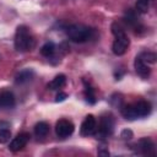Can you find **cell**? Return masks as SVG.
<instances>
[{
    "mask_svg": "<svg viewBox=\"0 0 157 157\" xmlns=\"http://www.w3.org/2000/svg\"><path fill=\"white\" fill-rule=\"evenodd\" d=\"M34 47V38L29 31V28L25 25L18 26L15 34V48L17 52L25 53L31 50Z\"/></svg>",
    "mask_w": 157,
    "mask_h": 157,
    "instance_id": "obj_1",
    "label": "cell"
},
{
    "mask_svg": "<svg viewBox=\"0 0 157 157\" xmlns=\"http://www.w3.org/2000/svg\"><path fill=\"white\" fill-rule=\"evenodd\" d=\"M66 34L72 42L83 43L92 38L93 29H91L90 27H87L85 25H71L67 27Z\"/></svg>",
    "mask_w": 157,
    "mask_h": 157,
    "instance_id": "obj_2",
    "label": "cell"
},
{
    "mask_svg": "<svg viewBox=\"0 0 157 157\" xmlns=\"http://www.w3.org/2000/svg\"><path fill=\"white\" fill-rule=\"evenodd\" d=\"M114 129V119L110 115H104L101 118L98 128L96 129L97 131V137L99 139H105L113 132Z\"/></svg>",
    "mask_w": 157,
    "mask_h": 157,
    "instance_id": "obj_3",
    "label": "cell"
},
{
    "mask_svg": "<svg viewBox=\"0 0 157 157\" xmlns=\"http://www.w3.org/2000/svg\"><path fill=\"white\" fill-rule=\"evenodd\" d=\"M75 130V126L74 124L67 120V119H60L56 121V125H55V134L60 139H65V137H69L70 135H72Z\"/></svg>",
    "mask_w": 157,
    "mask_h": 157,
    "instance_id": "obj_4",
    "label": "cell"
},
{
    "mask_svg": "<svg viewBox=\"0 0 157 157\" xmlns=\"http://www.w3.org/2000/svg\"><path fill=\"white\" fill-rule=\"evenodd\" d=\"M96 129H97V120L92 114L86 115V118L83 119L82 124H81V129H80V134L82 136H90L96 134Z\"/></svg>",
    "mask_w": 157,
    "mask_h": 157,
    "instance_id": "obj_5",
    "label": "cell"
},
{
    "mask_svg": "<svg viewBox=\"0 0 157 157\" xmlns=\"http://www.w3.org/2000/svg\"><path fill=\"white\" fill-rule=\"evenodd\" d=\"M129 44H130V40L126 34L115 37V40L113 42V45H112V52L115 55H123L128 50Z\"/></svg>",
    "mask_w": 157,
    "mask_h": 157,
    "instance_id": "obj_6",
    "label": "cell"
},
{
    "mask_svg": "<svg viewBox=\"0 0 157 157\" xmlns=\"http://www.w3.org/2000/svg\"><path fill=\"white\" fill-rule=\"evenodd\" d=\"M29 134L28 132H21L18 134L16 137L12 139V141L10 142L9 145V150L11 152H17V151H21L23 147H26V145L28 144L29 141Z\"/></svg>",
    "mask_w": 157,
    "mask_h": 157,
    "instance_id": "obj_7",
    "label": "cell"
},
{
    "mask_svg": "<svg viewBox=\"0 0 157 157\" xmlns=\"http://www.w3.org/2000/svg\"><path fill=\"white\" fill-rule=\"evenodd\" d=\"M136 146H137V150L142 155H147V156H150V155L153 156L155 155V144L148 137H144V139L139 140Z\"/></svg>",
    "mask_w": 157,
    "mask_h": 157,
    "instance_id": "obj_8",
    "label": "cell"
},
{
    "mask_svg": "<svg viewBox=\"0 0 157 157\" xmlns=\"http://www.w3.org/2000/svg\"><path fill=\"white\" fill-rule=\"evenodd\" d=\"M15 107V96L10 91L0 92V109H10Z\"/></svg>",
    "mask_w": 157,
    "mask_h": 157,
    "instance_id": "obj_9",
    "label": "cell"
},
{
    "mask_svg": "<svg viewBox=\"0 0 157 157\" xmlns=\"http://www.w3.org/2000/svg\"><path fill=\"white\" fill-rule=\"evenodd\" d=\"M132 105H134V109H135V112H136L137 118L147 117V115L151 113V104H150V102H147V101H139V102L134 103Z\"/></svg>",
    "mask_w": 157,
    "mask_h": 157,
    "instance_id": "obj_10",
    "label": "cell"
},
{
    "mask_svg": "<svg viewBox=\"0 0 157 157\" xmlns=\"http://www.w3.org/2000/svg\"><path fill=\"white\" fill-rule=\"evenodd\" d=\"M134 65H135V70H136V72H137L139 76H141L142 78H147V77L150 76V74H151V69H150L148 64L144 63L141 59H139V58L136 56Z\"/></svg>",
    "mask_w": 157,
    "mask_h": 157,
    "instance_id": "obj_11",
    "label": "cell"
},
{
    "mask_svg": "<svg viewBox=\"0 0 157 157\" xmlns=\"http://www.w3.org/2000/svg\"><path fill=\"white\" fill-rule=\"evenodd\" d=\"M33 76H34L33 70H31V69H26V70L20 71V72L16 75V77H15V82H16L17 85H25V83L29 82V81L33 78Z\"/></svg>",
    "mask_w": 157,
    "mask_h": 157,
    "instance_id": "obj_12",
    "label": "cell"
},
{
    "mask_svg": "<svg viewBox=\"0 0 157 157\" xmlns=\"http://www.w3.org/2000/svg\"><path fill=\"white\" fill-rule=\"evenodd\" d=\"M65 85H66V76L64 74H59L48 83V90L56 91V90L63 88Z\"/></svg>",
    "mask_w": 157,
    "mask_h": 157,
    "instance_id": "obj_13",
    "label": "cell"
},
{
    "mask_svg": "<svg viewBox=\"0 0 157 157\" xmlns=\"http://www.w3.org/2000/svg\"><path fill=\"white\" fill-rule=\"evenodd\" d=\"M49 132V124L45 121H39L34 126V134L37 137H45Z\"/></svg>",
    "mask_w": 157,
    "mask_h": 157,
    "instance_id": "obj_14",
    "label": "cell"
},
{
    "mask_svg": "<svg viewBox=\"0 0 157 157\" xmlns=\"http://www.w3.org/2000/svg\"><path fill=\"white\" fill-rule=\"evenodd\" d=\"M121 114H123V117H124L125 119H129V120H135V119H137V115H136V112H135L132 104L123 105V107H121Z\"/></svg>",
    "mask_w": 157,
    "mask_h": 157,
    "instance_id": "obj_15",
    "label": "cell"
},
{
    "mask_svg": "<svg viewBox=\"0 0 157 157\" xmlns=\"http://www.w3.org/2000/svg\"><path fill=\"white\" fill-rule=\"evenodd\" d=\"M55 49H56V47H55L54 42H47V43L40 48V54H42L43 56L50 58V56L54 55Z\"/></svg>",
    "mask_w": 157,
    "mask_h": 157,
    "instance_id": "obj_16",
    "label": "cell"
},
{
    "mask_svg": "<svg viewBox=\"0 0 157 157\" xmlns=\"http://www.w3.org/2000/svg\"><path fill=\"white\" fill-rule=\"evenodd\" d=\"M137 58L141 59L146 64H155L156 63V54L152 52H142Z\"/></svg>",
    "mask_w": 157,
    "mask_h": 157,
    "instance_id": "obj_17",
    "label": "cell"
},
{
    "mask_svg": "<svg viewBox=\"0 0 157 157\" xmlns=\"http://www.w3.org/2000/svg\"><path fill=\"white\" fill-rule=\"evenodd\" d=\"M151 0H136V11L140 13H146L150 9Z\"/></svg>",
    "mask_w": 157,
    "mask_h": 157,
    "instance_id": "obj_18",
    "label": "cell"
},
{
    "mask_svg": "<svg viewBox=\"0 0 157 157\" xmlns=\"http://www.w3.org/2000/svg\"><path fill=\"white\" fill-rule=\"evenodd\" d=\"M110 29H112V33L114 34V37H119V36L126 34V33H125L124 27H123L120 23H118V22H113V23H112Z\"/></svg>",
    "mask_w": 157,
    "mask_h": 157,
    "instance_id": "obj_19",
    "label": "cell"
},
{
    "mask_svg": "<svg viewBox=\"0 0 157 157\" xmlns=\"http://www.w3.org/2000/svg\"><path fill=\"white\" fill-rule=\"evenodd\" d=\"M10 137H11V131L6 128H2L0 129V144H6L10 141Z\"/></svg>",
    "mask_w": 157,
    "mask_h": 157,
    "instance_id": "obj_20",
    "label": "cell"
},
{
    "mask_svg": "<svg viewBox=\"0 0 157 157\" xmlns=\"http://www.w3.org/2000/svg\"><path fill=\"white\" fill-rule=\"evenodd\" d=\"M86 99H87V102L91 103V104H93V103L96 102L94 91H93V88L90 87V86H86Z\"/></svg>",
    "mask_w": 157,
    "mask_h": 157,
    "instance_id": "obj_21",
    "label": "cell"
},
{
    "mask_svg": "<svg viewBox=\"0 0 157 157\" xmlns=\"http://www.w3.org/2000/svg\"><path fill=\"white\" fill-rule=\"evenodd\" d=\"M121 137H123L124 140H130V139L132 137V131H131V130H128V129L123 130V131H121Z\"/></svg>",
    "mask_w": 157,
    "mask_h": 157,
    "instance_id": "obj_22",
    "label": "cell"
},
{
    "mask_svg": "<svg viewBox=\"0 0 157 157\" xmlns=\"http://www.w3.org/2000/svg\"><path fill=\"white\" fill-rule=\"evenodd\" d=\"M66 98H67V93H65V92H59V93L56 94L55 102H63V101H65Z\"/></svg>",
    "mask_w": 157,
    "mask_h": 157,
    "instance_id": "obj_23",
    "label": "cell"
}]
</instances>
